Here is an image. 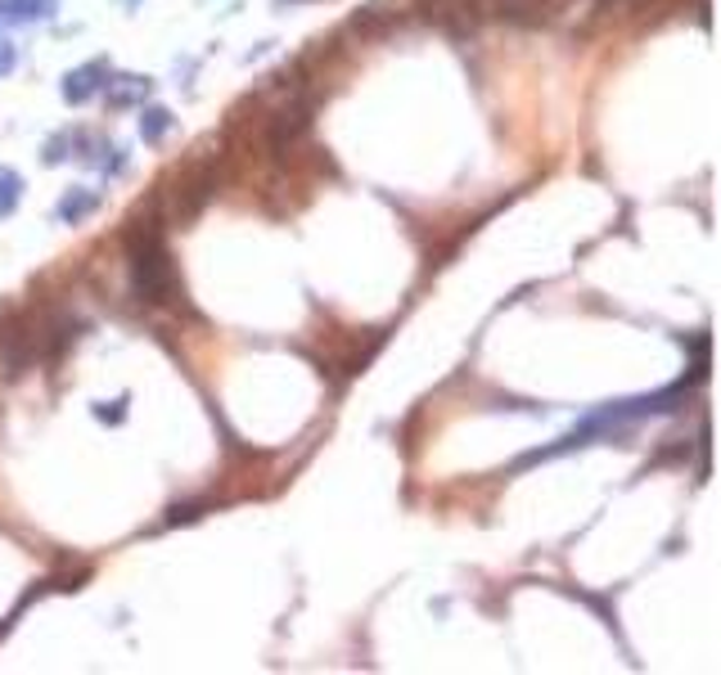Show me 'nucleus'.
Returning a JSON list of instances; mask_svg holds the SVG:
<instances>
[{
	"label": "nucleus",
	"instance_id": "nucleus-1",
	"mask_svg": "<svg viewBox=\"0 0 721 675\" xmlns=\"http://www.w3.org/2000/svg\"><path fill=\"white\" fill-rule=\"evenodd\" d=\"M127 253H131V280H136V293L144 302H167L176 275H172V262H167V249H163V234L159 226L149 221L140 226L131 239H127Z\"/></svg>",
	"mask_w": 721,
	"mask_h": 675
},
{
	"label": "nucleus",
	"instance_id": "nucleus-2",
	"mask_svg": "<svg viewBox=\"0 0 721 675\" xmlns=\"http://www.w3.org/2000/svg\"><path fill=\"white\" fill-rule=\"evenodd\" d=\"M96 73H100V68H81V73H73L68 86H64V95H68V100H86L90 90H96V81H90Z\"/></svg>",
	"mask_w": 721,
	"mask_h": 675
},
{
	"label": "nucleus",
	"instance_id": "nucleus-3",
	"mask_svg": "<svg viewBox=\"0 0 721 675\" xmlns=\"http://www.w3.org/2000/svg\"><path fill=\"white\" fill-rule=\"evenodd\" d=\"M14 203H18V176L0 171V212H14Z\"/></svg>",
	"mask_w": 721,
	"mask_h": 675
},
{
	"label": "nucleus",
	"instance_id": "nucleus-4",
	"mask_svg": "<svg viewBox=\"0 0 721 675\" xmlns=\"http://www.w3.org/2000/svg\"><path fill=\"white\" fill-rule=\"evenodd\" d=\"M90 207H96V199H86V194H77V199H64V207H59V212H64V217L68 221H81L86 217V212Z\"/></svg>",
	"mask_w": 721,
	"mask_h": 675
},
{
	"label": "nucleus",
	"instance_id": "nucleus-5",
	"mask_svg": "<svg viewBox=\"0 0 721 675\" xmlns=\"http://www.w3.org/2000/svg\"><path fill=\"white\" fill-rule=\"evenodd\" d=\"M144 117H149V122H140V131H144L149 140H159V136L167 131V113H163V109H154V113H144Z\"/></svg>",
	"mask_w": 721,
	"mask_h": 675
}]
</instances>
